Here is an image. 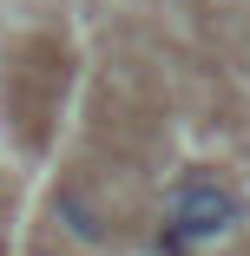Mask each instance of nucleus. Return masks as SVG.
I'll use <instances>...</instances> for the list:
<instances>
[{
  "label": "nucleus",
  "mask_w": 250,
  "mask_h": 256,
  "mask_svg": "<svg viewBox=\"0 0 250 256\" xmlns=\"http://www.w3.org/2000/svg\"><path fill=\"white\" fill-rule=\"evenodd\" d=\"M53 217L66 224V236L73 243H106V217L92 210V197L86 190H73V184H60L53 190Z\"/></svg>",
  "instance_id": "obj_2"
},
{
  "label": "nucleus",
  "mask_w": 250,
  "mask_h": 256,
  "mask_svg": "<svg viewBox=\"0 0 250 256\" xmlns=\"http://www.w3.org/2000/svg\"><path fill=\"white\" fill-rule=\"evenodd\" d=\"M27 256H46V250H27Z\"/></svg>",
  "instance_id": "obj_3"
},
{
  "label": "nucleus",
  "mask_w": 250,
  "mask_h": 256,
  "mask_svg": "<svg viewBox=\"0 0 250 256\" xmlns=\"http://www.w3.org/2000/svg\"><path fill=\"white\" fill-rule=\"evenodd\" d=\"M250 224V204L237 184L224 178H178L171 197H165V230H178L191 250H204V243H224Z\"/></svg>",
  "instance_id": "obj_1"
}]
</instances>
